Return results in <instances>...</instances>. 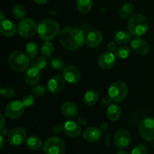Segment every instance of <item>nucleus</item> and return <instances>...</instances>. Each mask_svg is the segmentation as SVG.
I'll list each match as a JSON object with an SVG mask.
<instances>
[{
	"instance_id": "obj_6",
	"label": "nucleus",
	"mask_w": 154,
	"mask_h": 154,
	"mask_svg": "<svg viewBox=\"0 0 154 154\" xmlns=\"http://www.w3.org/2000/svg\"><path fill=\"white\" fill-rule=\"evenodd\" d=\"M128 95V87L124 82L117 81L113 82L108 88V97L115 103L123 101Z\"/></svg>"
},
{
	"instance_id": "obj_48",
	"label": "nucleus",
	"mask_w": 154,
	"mask_h": 154,
	"mask_svg": "<svg viewBox=\"0 0 154 154\" xmlns=\"http://www.w3.org/2000/svg\"><path fill=\"white\" fill-rule=\"evenodd\" d=\"M116 154H129V153H128L126 150H123V149H119Z\"/></svg>"
},
{
	"instance_id": "obj_43",
	"label": "nucleus",
	"mask_w": 154,
	"mask_h": 154,
	"mask_svg": "<svg viewBox=\"0 0 154 154\" xmlns=\"http://www.w3.org/2000/svg\"><path fill=\"white\" fill-rule=\"evenodd\" d=\"M34 2H35L36 4H39V5H42V4H45L48 2H49L50 0H33Z\"/></svg>"
},
{
	"instance_id": "obj_29",
	"label": "nucleus",
	"mask_w": 154,
	"mask_h": 154,
	"mask_svg": "<svg viewBox=\"0 0 154 154\" xmlns=\"http://www.w3.org/2000/svg\"><path fill=\"white\" fill-rule=\"evenodd\" d=\"M42 54L45 57H51L54 52V47L50 41H45L41 48Z\"/></svg>"
},
{
	"instance_id": "obj_7",
	"label": "nucleus",
	"mask_w": 154,
	"mask_h": 154,
	"mask_svg": "<svg viewBox=\"0 0 154 154\" xmlns=\"http://www.w3.org/2000/svg\"><path fill=\"white\" fill-rule=\"evenodd\" d=\"M17 29L18 34L23 38L32 37L36 32H38L37 24L31 18H24L20 21Z\"/></svg>"
},
{
	"instance_id": "obj_44",
	"label": "nucleus",
	"mask_w": 154,
	"mask_h": 154,
	"mask_svg": "<svg viewBox=\"0 0 154 154\" xmlns=\"http://www.w3.org/2000/svg\"><path fill=\"white\" fill-rule=\"evenodd\" d=\"M0 116H1V125H0V129H2V128H4V125H5V117L4 116H3L2 114L0 115Z\"/></svg>"
},
{
	"instance_id": "obj_27",
	"label": "nucleus",
	"mask_w": 154,
	"mask_h": 154,
	"mask_svg": "<svg viewBox=\"0 0 154 154\" xmlns=\"http://www.w3.org/2000/svg\"><path fill=\"white\" fill-rule=\"evenodd\" d=\"M93 0H78L77 1V8L81 13L87 14L91 11L93 8Z\"/></svg>"
},
{
	"instance_id": "obj_31",
	"label": "nucleus",
	"mask_w": 154,
	"mask_h": 154,
	"mask_svg": "<svg viewBox=\"0 0 154 154\" xmlns=\"http://www.w3.org/2000/svg\"><path fill=\"white\" fill-rule=\"evenodd\" d=\"M131 54V48L129 47L125 46H120L117 48L115 51V55L120 59H126Z\"/></svg>"
},
{
	"instance_id": "obj_47",
	"label": "nucleus",
	"mask_w": 154,
	"mask_h": 154,
	"mask_svg": "<svg viewBox=\"0 0 154 154\" xmlns=\"http://www.w3.org/2000/svg\"><path fill=\"white\" fill-rule=\"evenodd\" d=\"M0 140H1V143H0V149H2L3 145H4V137L0 135Z\"/></svg>"
},
{
	"instance_id": "obj_32",
	"label": "nucleus",
	"mask_w": 154,
	"mask_h": 154,
	"mask_svg": "<svg viewBox=\"0 0 154 154\" xmlns=\"http://www.w3.org/2000/svg\"><path fill=\"white\" fill-rule=\"evenodd\" d=\"M50 63H51V67L56 70H62L65 68L64 60L60 57L56 56V57H52L50 60Z\"/></svg>"
},
{
	"instance_id": "obj_38",
	"label": "nucleus",
	"mask_w": 154,
	"mask_h": 154,
	"mask_svg": "<svg viewBox=\"0 0 154 154\" xmlns=\"http://www.w3.org/2000/svg\"><path fill=\"white\" fill-rule=\"evenodd\" d=\"M52 129H53V131H54L55 134H61V133L63 131V127H62L61 125H56L53 127Z\"/></svg>"
},
{
	"instance_id": "obj_16",
	"label": "nucleus",
	"mask_w": 154,
	"mask_h": 154,
	"mask_svg": "<svg viewBox=\"0 0 154 154\" xmlns=\"http://www.w3.org/2000/svg\"><path fill=\"white\" fill-rule=\"evenodd\" d=\"M103 40V34L97 30H92L85 36V42L90 48H95L100 45Z\"/></svg>"
},
{
	"instance_id": "obj_45",
	"label": "nucleus",
	"mask_w": 154,
	"mask_h": 154,
	"mask_svg": "<svg viewBox=\"0 0 154 154\" xmlns=\"http://www.w3.org/2000/svg\"><path fill=\"white\" fill-rule=\"evenodd\" d=\"M105 143L107 145L110 144V134H106L105 136Z\"/></svg>"
},
{
	"instance_id": "obj_26",
	"label": "nucleus",
	"mask_w": 154,
	"mask_h": 154,
	"mask_svg": "<svg viewBox=\"0 0 154 154\" xmlns=\"http://www.w3.org/2000/svg\"><path fill=\"white\" fill-rule=\"evenodd\" d=\"M134 10H135V5L132 3H125L122 5L119 11V16L123 19L129 18L133 13Z\"/></svg>"
},
{
	"instance_id": "obj_20",
	"label": "nucleus",
	"mask_w": 154,
	"mask_h": 154,
	"mask_svg": "<svg viewBox=\"0 0 154 154\" xmlns=\"http://www.w3.org/2000/svg\"><path fill=\"white\" fill-rule=\"evenodd\" d=\"M0 32L2 34L6 37H11L17 32V29L12 21L10 20L5 19L3 21H1L0 25Z\"/></svg>"
},
{
	"instance_id": "obj_42",
	"label": "nucleus",
	"mask_w": 154,
	"mask_h": 154,
	"mask_svg": "<svg viewBox=\"0 0 154 154\" xmlns=\"http://www.w3.org/2000/svg\"><path fill=\"white\" fill-rule=\"evenodd\" d=\"M100 130L102 131H106L108 128V125L107 123H102L100 125V127H99Z\"/></svg>"
},
{
	"instance_id": "obj_36",
	"label": "nucleus",
	"mask_w": 154,
	"mask_h": 154,
	"mask_svg": "<svg viewBox=\"0 0 154 154\" xmlns=\"http://www.w3.org/2000/svg\"><path fill=\"white\" fill-rule=\"evenodd\" d=\"M35 96L32 95H26L23 98L22 102L25 107H30L35 103Z\"/></svg>"
},
{
	"instance_id": "obj_8",
	"label": "nucleus",
	"mask_w": 154,
	"mask_h": 154,
	"mask_svg": "<svg viewBox=\"0 0 154 154\" xmlns=\"http://www.w3.org/2000/svg\"><path fill=\"white\" fill-rule=\"evenodd\" d=\"M139 132L141 137L146 141L154 140V119L147 117L141 121L139 125Z\"/></svg>"
},
{
	"instance_id": "obj_21",
	"label": "nucleus",
	"mask_w": 154,
	"mask_h": 154,
	"mask_svg": "<svg viewBox=\"0 0 154 154\" xmlns=\"http://www.w3.org/2000/svg\"><path fill=\"white\" fill-rule=\"evenodd\" d=\"M61 112L63 116L67 118H74L78 116V108L74 103L67 102L63 103L61 107Z\"/></svg>"
},
{
	"instance_id": "obj_23",
	"label": "nucleus",
	"mask_w": 154,
	"mask_h": 154,
	"mask_svg": "<svg viewBox=\"0 0 154 154\" xmlns=\"http://www.w3.org/2000/svg\"><path fill=\"white\" fill-rule=\"evenodd\" d=\"M99 100V93L96 90H89L84 95V103L87 106H93Z\"/></svg>"
},
{
	"instance_id": "obj_19",
	"label": "nucleus",
	"mask_w": 154,
	"mask_h": 154,
	"mask_svg": "<svg viewBox=\"0 0 154 154\" xmlns=\"http://www.w3.org/2000/svg\"><path fill=\"white\" fill-rule=\"evenodd\" d=\"M25 81L29 85H35L40 80L41 72L35 67L29 68L25 72Z\"/></svg>"
},
{
	"instance_id": "obj_15",
	"label": "nucleus",
	"mask_w": 154,
	"mask_h": 154,
	"mask_svg": "<svg viewBox=\"0 0 154 154\" xmlns=\"http://www.w3.org/2000/svg\"><path fill=\"white\" fill-rule=\"evenodd\" d=\"M131 48L141 55H146L150 51V45L144 39L141 38H136L131 41Z\"/></svg>"
},
{
	"instance_id": "obj_12",
	"label": "nucleus",
	"mask_w": 154,
	"mask_h": 154,
	"mask_svg": "<svg viewBox=\"0 0 154 154\" xmlns=\"http://www.w3.org/2000/svg\"><path fill=\"white\" fill-rule=\"evenodd\" d=\"M116 55L113 52L108 51L102 53L98 59L99 66L103 69H109L116 63Z\"/></svg>"
},
{
	"instance_id": "obj_14",
	"label": "nucleus",
	"mask_w": 154,
	"mask_h": 154,
	"mask_svg": "<svg viewBox=\"0 0 154 154\" xmlns=\"http://www.w3.org/2000/svg\"><path fill=\"white\" fill-rule=\"evenodd\" d=\"M65 79L60 75L51 77L48 82L47 89L52 94H57L61 91L65 85Z\"/></svg>"
},
{
	"instance_id": "obj_46",
	"label": "nucleus",
	"mask_w": 154,
	"mask_h": 154,
	"mask_svg": "<svg viewBox=\"0 0 154 154\" xmlns=\"http://www.w3.org/2000/svg\"><path fill=\"white\" fill-rule=\"evenodd\" d=\"M78 122L81 124H82V125H87V122H86L85 119H82V118H79V119H78Z\"/></svg>"
},
{
	"instance_id": "obj_24",
	"label": "nucleus",
	"mask_w": 154,
	"mask_h": 154,
	"mask_svg": "<svg viewBox=\"0 0 154 154\" xmlns=\"http://www.w3.org/2000/svg\"><path fill=\"white\" fill-rule=\"evenodd\" d=\"M26 146L32 150H37L42 146V141L37 136H30L25 141Z\"/></svg>"
},
{
	"instance_id": "obj_2",
	"label": "nucleus",
	"mask_w": 154,
	"mask_h": 154,
	"mask_svg": "<svg viewBox=\"0 0 154 154\" xmlns=\"http://www.w3.org/2000/svg\"><path fill=\"white\" fill-rule=\"evenodd\" d=\"M60 25L52 19H45L39 23L38 26V34L39 37L45 41H51L59 34Z\"/></svg>"
},
{
	"instance_id": "obj_4",
	"label": "nucleus",
	"mask_w": 154,
	"mask_h": 154,
	"mask_svg": "<svg viewBox=\"0 0 154 154\" xmlns=\"http://www.w3.org/2000/svg\"><path fill=\"white\" fill-rule=\"evenodd\" d=\"M8 63L12 70L17 72H22L28 69L30 60L26 54L21 51H14L9 55Z\"/></svg>"
},
{
	"instance_id": "obj_13",
	"label": "nucleus",
	"mask_w": 154,
	"mask_h": 154,
	"mask_svg": "<svg viewBox=\"0 0 154 154\" xmlns=\"http://www.w3.org/2000/svg\"><path fill=\"white\" fill-rule=\"evenodd\" d=\"M131 142V136L126 129H119L114 135V143L120 149L127 147Z\"/></svg>"
},
{
	"instance_id": "obj_22",
	"label": "nucleus",
	"mask_w": 154,
	"mask_h": 154,
	"mask_svg": "<svg viewBox=\"0 0 154 154\" xmlns=\"http://www.w3.org/2000/svg\"><path fill=\"white\" fill-rule=\"evenodd\" d=\"M121 116V109L117 104H111L107 109V117L111 121L115 122Z\"/></svg>"
},
{
	"instance_id": "obj_1",
	"label": "nucleus",
	"mask_w": 154,
	"mask_h": 154,
	"mask_svg": "<svg viewBox=\"0 0 154 154\" xmlns=\"http://www.w3.org/2000/svg\"><path fill=\"white\" fill-rule=\"evenodd\" d=\"M84 41V31L77 27H65L59 33V42L60 45L64 48L70 51L81 48Z\"/></svg>"
},
{
	"instance_id": "obj_34",
	"label": "nucleus",
	"mask_w": 154,
	"mask_h": 154,
	"mask_svg": "<svg viewBox=\"0 0 154 154\" xmlns=\"http://www.w3.org/2000/svg\"><path fill=\"white\" fill-rule=\"evenodd\" d=\"M48 89L42 85H36L32 88V95H34L36 98H40V97L44 96L46 94Z\"/></svg>"
},
{
	"instance_id": "obj_5",
	"label": "nucleus",
	"mask_w": 154,
	"mask_h": 154,
	"mask_svg": "<svg viewBox=\"0 0 154 154\" xmlns=\"http://www.w3.org/2000/svg\"><path fill=\"white\" fill-rule=\"evenodd\" d=\"M45 154H65L66 145L59 137H51L47 139L43 144Z\"/></svg>"
},
{
	"instance_id": "obj_25",
	"label": "nucleus",
	"mask_w": 154,
	"mask_h": 154,
	"mask_svg": "<svg viewBox=\"0 0 154 154\" xmlns=\"http://www.w3.org/2000/svg\"><path fill=\"white\" fill-rule=\"evenodd\" d=\"M132 36V35L129 32L119 31L114 36V42L118 45H125L131 41Z\"/></svg>"
},
{
	"instance_id": "obj_39",
	"label": "nucleus",
	"mask_w": 154,
	"mask_h": 154,
	"mask_svg": "<svg viewBox=\"0 0 154 154\" xmlns=\"http://www.w3.org/2000/svg\"><path fill=\"white\" fill-rule=\"evenodd\" d=\"M116 42H110L108 44V50L111 52H114V51H116L117 50V45H116Z\"/></svg>"
},
{
	"instance_id": "obj_28",
	"label": "nucleus",
	"mask_w": 154,
	"mask_h": 154,
	"mask_svg": "<svg viewBox=\"0 0 154 154\" xmlns=\"http://www.w3.org/2000/svg\"><path fill=\"white\" fill-rule=\"evenodd\" d=\"M38 53V45L36 42H30L26 48V54L29 58H34Z\"/></svg>"
},
{
	"instance_id": "obj_41",
	"label": "nucleus",
	"mask_w": 154,
	"mask_h": 154,
	"mask_svg": "<svg viewBox=\"0 0 154 154\" xmlns=\"http://www.w3.org/2000/svg\"><path fill=\"white\" fill-rule=\"evenodd\" d=\"M0 135L2 136V137H7V136H8L9 133H8V130L7 129V128H2V129H1V131H0Z\"/></svg>"
},
{
	"instance_id": "obj_10",
	"label": "nucleus",
	"mask_w": 154,
	"mask_h": 154,
	"mask_svg": "<svg viewBox=\"0 0 154 154\" xmlns=\"http://www.w3.org/2000/svg\"><path fill=\"white\" fill-rule=\"evenodd\" d=\"M26 140V131L22 127H16L10 131L8 136V142L11 146H17Z\"/></svg>"
},
{
	"instance_id": "obj_3",
	"label": "nucleus",
	"mask_w": 154,
	"mask_h": 154,
	"mask_svg": "<svg viewBox=\"0 0 154 154\" xmlns=\"http://www.w3.org/2000/svg\"><path fill=\"white\" fill-rule=\"evenodd\" d=\"M148 21L143 15L135 14L130 17L128 21L129 33L134 36H144L148 30Z\"/></svg>"
},
{
	"instance_id": "obj_49",
	"label": "nucleus",
	"mask_w": 154,
	"mask_h": 154,
	"mask_svg": "<svg viewBox=\"0 0 154 154\" xmlns=\"http://www.w3.org/2000/svg\"><path fill=\"white\" fill-rule=\"evenodd\" d=\"M4 20V14H3L2 11H1V21H3Z\"/></svg>"
},
{
	"instance_id": "obj_9",
	"label": "nucleus",
	"mask_w": 154,
	"mask_h": 154,
	"mask_svg": "<svg viewBox=\"0 0 154 154\" xmlns=\"http://www.w3.org/2000/svg\"><path fill=\"white\" fill-rule=\"evenodd\" d=\"M25 106L23 105L22 101L15 100L7 104L5 109V113L9 119H16L23 114Z\"/></svg>"
},
{
	"instance_id": "obj_11",
	"label": "nucleus",
	"mask_w": 154,
	"mask_h": 154,
	"mask_svg": "<svg viewBox=\"0 0 154 154\" xmlns=\"http://www.w3.org/2000/svg\"><path fill=\"white\" fill-rule=\"evenodd\" d=\"M63 78L69 84L75 85L79 82L81 73L76 66L73 65H69L66 66L63 71Z\"/></svg>"
},
{
	"instance_id": "obj_50",
	"label": "nucleus",
	"mask_w": 154,
	"mask_h": 154,
	"mask_svg": "<svg viewBox=\"0 0 154 154\" xmlns=\"http://www.w3.org/2000/svg\"><path fill=\"white\" fill-rule=\"evenodd\" d=\"M153 147H154V143H153Z\"/></svg>"
},
{
	"instance_id": "obj_17",
	"label": "nucleus",
	"mask_w": 154,
	"mask_h": 154,
	"mask_svg": "<svg viewBox=\"0 0 154 154\" xmlns=\"http://www.w3.org/2000/svg\"><path fill=\"white\" fill-rule=\"evenodd\" d=\"M63 131L70 137H77L81 134V127L75 121H67L63 126Z\"/></svg>"
},
{
	"instance_id": "obj_35",
	"label": "nucleus",
	"mask_w": 154,
	"mask_h": 154,
	"mask_svg": "<svg viewBox=\"0 0 154 154\" xmlns=\"http://www.w3.org/2000/svg\"><path fill=\"white\" fill-rule=\"evenodd\" d=\"M1 95L5 99H10L13 98L15 95V91L13 88L5 87L1 89Z\"/></svg>"
},
{
	"instance_id": "obj_18",
	"label": "nucleus",
	"mask_w": 154,
	"mask_h": 154,
	"mask_svg": "<svg viewBox=\"0 0 154 154\" xmlns=\"http://www.w3.org/2000/svg\"><path fill=\"white\" fill-rule=\"evenodd\" d=\"M102 137V131L100 128L96 127H89L84 130L83 133V137L88 142H96L100 140Z\"/></svg>"
},
{
	"instance_id": "obj_33",
	"label": "nucleus",
	"mask_w": 154,
	"mask_h": 154,
	"mask_svg": "<svg viewBox=\"0 0 154 154\" xmlns=\"http://www.w3.org/2000/svg\"><path fill=\"white\" fill-rule=\"evenodd\" d=\"M47 63H48V62H47L46 57H38V59H36V60H35L32 63V66L37 68L39 70H41V69H43L44 68L46 67Z\"/></svg>"
},
{
	"instance_id": "obj_30",
	"label": "nucleus",
	"mask_w": 154,
	"mask_h": 154,
	"mask_svg": "<svg viewBox=\"0 0 154 154\" xmlns=\"http://www.w3.org/2000/svg\"><path fill=\"white\" fill-rule=\"evenodd\" d=\"M12 13H13L14 17L17 20H23L26 16V8L22 5H16L14 6L12 9Z\"/></svg>"
},
{
	"instance_id": "obj_37",
	"label": "nucleus",
	"mask_w": 154,
	"mask_h": 154,
	"mask_svg": "<svg viewBox=\"0 0 154 154\" xmlns=\"http://www.w3.org/2000/svg\"><path fill=\"white\" fill-rule=\"evenodd\" d=\"M131 154H148V151L144 145L138 144L133 148Z\"/></svg>"
},
{
	"instance_id": "obj_40",
	"label": "nucleus",
	"mask_w": 154,
	"mask_h": 154,
	"mask_svg": "<svg viewBox=\"0 0 154 154\" xmlns=\"http://www.w3.org/2000/svg\"><path fill=\"white\" fill-rule=\"evenodd\" d=\"M111 101H112L111 99L108 97V98H104L103 99H102V103L104 106H108L109 104H111Z\"/></svg>"
}]
</instances>
